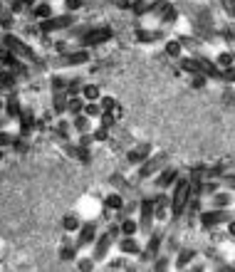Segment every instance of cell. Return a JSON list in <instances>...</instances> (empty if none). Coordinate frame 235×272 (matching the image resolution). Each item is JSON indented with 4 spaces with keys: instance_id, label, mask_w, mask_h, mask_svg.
<instances>
[{
    "instance_id": "cell-50",
    "label": "cell",
    "mask_w": 235,
    "mask_h": 272,
    "mask_svg": "<svg viewBox=\"0 0 235 272\" xmlns=\"http://www.w3.org/2000/svg\"><path fill=\"white\" fill-rule=\"evenodd\" d=\"M23 8H25V5H23V0H13V3H10V8H8V10H10V13H15V15H18V13H23Z\"/></svg>"
},
{
    "instance_id": "cell-26",
    "label": "cell",
    "mask_w": 235,
    "mask_h": 272,
    "mask_svg": "<svg viewBox=\"0 0 235 272\" xmlns=\"http://www.w3.org/2000/svg\"><path fill=\"white\" fill-rule=\"evenodd\" d=\"M164 52H166L171 60H178V57L183 55V42H181V37H171V40H166Z\"/></svg>"
},
{
    "instance_id": "cell-45",
    "label": "cell",
    "mask_w": 235,
    "mask_h": 272,
    "mask_svg": "<svg viewBox=\"0 0 235 272\" xmlns=\"http://www.w3.org/2000/svg\"><path fill=\"white\" fill-rule=\"evenodd\" d=\"M220 79H223V82H228V84H235V64L220 72Z\"/></svg>"
},
{
    "instance_id": "cell-34",
    "label": "cell",
    "mask_w": 235,
    "mask_h": 272,
    "mask_svg": "<svg viewBox=\"0 0 235 272\" xmlns=\"http://www.w3.org/2000/svg\"><path fill=\"white\" fill-rule=\"evenodd\" d=\"M99 107H102L104 112H114V109H119L117 97H112V94H102V97H99Z\"/></svg>"
},
{
    "instance_id": "cell-49",
    "label": "cell",
    "mask_w": 235,
    "mask_h": 272,
    "mask_svg": "<svg viewBox=\"0 0 235 272\" xmlns=\"http://www.w3.org/2000/svg\"><path fill=\"white\" fill-rule=\"evenodd\" d=\"M220 5H223V10H225L230 18H235V0H220Z\"/></svg>"
},
{
    "instance_id": "cell-7",
    "label": "cell",
    "mask_w": 235,
    "mask_h": 272,
    "mask_svg": "<svg viewBox=\"0 0 235 272\" xmlns=\"http://www.w3.org/2000/svg\"><path fill=\"white\" fill-rule=\"evenodd\" d=\"M0 64L3 67H8V69H13V72H18L20 77H25L28 74V67H25V60H20L13 50H8L5 45H0Z\"/></svg>"
},
{
    "instance_id": "cell-52",
    "label": "cell",
    "mask_w": 235,
    "mask_h": 272,
    "mask_svg": "<svg viewBox=\"0 0 235 272\" xmlns=\"http://www.w3.org/2000/svg\"><path fill=\"white\" fill-rule=\"evenodd\" d=\"M225 225H228V235H230V238H235V218H230Z\"/></svg>"
},
{
    "instance_id": "cell-9",
    "label": "cell",
    "mask_w": 235,
    "mask_h": 272,
    "mask_svg": "<svg viewBox=\"0 0 235 272\" xmlns=\"http://www.w3.org/2000/svg\"><path fill=\"white\" fill-rule=\"evenodd\" d=\"M94 240H97V220L89 218V220L82 223V228L77 230V245L87 247V245H94Z\"/></svg>"
},
{
    "instance_id": "cell-19",
    "label": "cell",
    "mask_w": 235,
    "mask_h": 272,
    "mask_svg": "<svg viewBox=\"0 0 235 272\" xmlns=\"http://www.w3.org/2000/svg\"><path fill=\"white\" fill-rule=\"evenodd\" d=\"M5 114H8L10 119H18V117L23 114V104H20L18 92H10V94H8V99H5Z\"/></svg>"
},
{
    "instance_id": "cell-8",
    "label": "cell",
    "mask_w": 235,
    "mask_h": 272,
    "mask_svg": "<svg viewBox=\"0 0 235 272\" xmlns=\"http://www.w3.org/2000/svg\"><path fill=\"white\" fill-rule=\"evenodd\" d=\"M114 242H117V240H114L109 233L97 235V240H94V250H92V257H94L97 262L107 260V255H109V250H112V245H114Z\"/></svg>"
},
{
    "instance_id": "cell-18",
    "label": "cell",
    "mask_w": 235,
    "mask_h": 272,
    "mask_svg": "<svg viewBox=\"0 0 235 272\" xmlns=\"http://www.w3.org/2000/svg\"><path fill=\"white\" fill-rule=\"evenodd\" d=\"M233 203H235L233 191H215V193L210 196V206H213V208H220V211H228V208H230Z\"/></svg>"
},
{
    "instance_id": "cell-24",
    "label": "cell",
    "mask_w": 235,
    "mask_h": 272,
    "mask_svg": "<svg viewBox=\"0 0 235 272\" xmlns=\"http://www.w3.org/2000/svg\"><path fill=\"white\" fill-rule=\"evenodd\" d=\"M67 99H69L67 92H52V112H55L57 117L67 114Z\"/></svg>"
},
{
    "instance_id": "cell-35",
    "label": "cell",
    "mask_w": 235,
    "mask_h": 272,
    "mask_svg": "<svg viewBox=\"0 0 235 272\" xmlns=\"http://www.w3.org/2000/svg\"><path fill=\"white\" fill-rule=\"evenodd\" d=\"M109 131H112V129H107V126L97 124V126L92 129V139H94V144H102V141H107V139H109Z\"/></svg>"
},
{
    "instance_id": "cell-12",
    "label": "cell",
    "mask_w": 235,
    "mask_h": 272,
    "mask_svg": "<svg viewBox=\"0 0 235 272\" xmlns=\"http://www.w3.org/2000/svg\"><path fill=\"white\" fill-rule=\"evenodd\" d=\"M151 153H153V146H151L148 141H144V144H136L134 149H129V153H126V161H129L131 166H141Z\"/></svg>"
},
{
    "instance_id": "cell-56",
    "label": "cell",
    "mask_w": 235,
    "mask_h": 272,
    "mask_svg": "<svg viewBox=\"0 0 235 272\" xmlns=\"http://www.w3.org/2000/svg\"><path fill=\"white\" fill-rule=\"evenodd\" d=\"M0 161H3V149H0Z\"/></svg>"
},
{
    "instance_id": "cell-27",
    "label": "cell",
    "mask_w": 235,
    "mask_h": 272,
    "mask_svg": "<svg viewBox=\"0 0 235 272\" xmlns=\"http://www.w3.org/2000/svg\"><path fill=\"white\" fill-rule=\"evenodd\" d=\"M55 131H57L59 141H69V139H72V134H74V126H72V121L59 119V117H57V126H55Z\"/></svg>"
},
{
    "instance_id": "cell-2",
    "label": "cell",
    "mask_w": 235,
    "mask_h": 272,
    "mask_svg": "<svg viewBox=\"0 0 235 272\" xmlns=\"http://www.w3.org/2000/svg\"><path fill=\"white\" fill-rule=\"evenodd\" d=\"M0 42L8 47V50H13L20 60H25V62H37V55H35V50L30 47L28 42L23 40V37H15L13 32H5L3 37H0Z\"/></svg>"
},
{
    "instance_id": "cell-54",
    "label": "cell",
    "mask_w": 235,
    "mask_h": 272,
    "mask_svg": "<svg viewBox=\"0 0 235 272\" xmlns=\"http://www.w3.org/2000/svg\"><path fill=\"white\" fill-rule=\"evenodd\" d=\"M37 3H40V0H23V5H25V8H32V5H37Z\"/></svg>"
},
{
    "instance_id": "cell-17",
    "label": "cell",
    "mask_w": 235,
    "mask_h": 272,
    "mask_svg": "<svg viewBox=\"0 0 235 272\" xmlns=\"http://www.w3.org/2000/svg\"><path fill=\"white\" fill-rule=\"evenodd\" d=\"M119 252L121 255H141V245H139V240H136V235H121L117 242Z\"/></svg>"
},
{
    "instance_id": "cell-33",
    "label": "cell",
    "mask_w": 235,
    "mask_h": 272,
    "mask_svg": "<svg viewBox=\"0 0 235 272\" xmlns=\"http://www.w3.org/2000/svg\"><path fill=\"white\" fill-rule=\"evenodd\" d=\"M13 28H15V13H10V10H3V13H0V30L13 32Z\"/></svg>"
},
{
    "instance_id": "cell-11",
    "label": "cell",
    "mask_w": 235,
    "mask_h": 272,
    "mask_svg": "<svg viewBox=\"0 0 235 272\" xmlns=\"http://www.w3.org/2000/svg\"><path fill=\"white\" fill-rule=\"evenodd\" d=\"M89 60H92V55H89L87 47H80V50H74V52H64V55H59V64H64V67L87 64Z\"/></svg>"
},
{
    "instance_id": "cell-3",
    "label": "cell",
    "mask_w": 235,
    "mask_h": 272,
    "mask_svg": "<svg viewBox=\"0 0 235 272\" xmlns=\"http://www.w3.org/2000/svg\"><path fill=\"white\" fill-rule=\"evenodd\" d=\"M112 37H114V30H112V28H92V30H87L80 37V45L89 50V47H99V45L109 42Z\"/></svg>"
},
{
    "instance_id": "cell-48",
    "label": "cell",
    "mask_w": 235,
    "mask_h": 272,
    "mask_svg": "<svg viewBox=\"0 0 235 272\" xmlns=\"http://www.w3.org/2000/svg\"><path fill=\"white\" fill-rule=\"evenodd\" d=\"M109 183L114 186V191H119V188H124V186H126V183H124V176H121V173H112V176H109Z\"/></svg>"
},
{
    "instance_id": "cell-1",
    "label": "cell",
    "mask_w": 235,
    "mask_h": 272,
    "mask_svg": "<svg viewBox=\"0 0 235 272\" xmlns=\"http://www.w3.org/2000/svg\"><path fill=\"white\" fill-rule=\"evenodd\" d=\"M191 178H181L178 176V181L174 183V188H171V213H174V218H181V215H186V208H188V201H191Z\"/></svg>"
},
{
    "instance_id": "cell-47",
    "label": "cell",
    "mask_w": 235,
    "mask_h": 272,
    "mask_svg": "<svg viewBox=\"0 0 235 272\" xmlns=\"http://www.w3.org/2000/svg\"><path fill=\"white\" fill-rule=\"evenodd\" d=\"M13 141H15V136L0 129V149H3V146H13Z\"/></svg>"
},
{
    "instance_id": "cell-32",
    "label": "cell",
    "mask_w": 235,
    "mask_h": 272,
    "mask_svg": "<svg viewBox=\"0 0 235 272\" xmlns=\"http://www.w3.org/2000/svg\"><path fill=\"white\" fill-rule=\"evenodd\" d=\"M82 97H85L87 102H99V97H102V89H99V84H94V82H89V84H82Z\"/></svg>"
},
{
    "instance_id": "cell-43",
    "label": "cell",
    "mask_w": 235,
    "mask_h": 272,
    "mask_svg": "<svg viewBox=\"0 0 235 272\" xmlns=\"http://www.w3.org/2000/svg\"><path fill=\"white\" fill-rule=\"evenodd\" d=\"M74 144H77V146H85V149H92V144H94V139H92V131H89V134H77Z\"/></svg>"
},
{
    "instance_id": "cell-16",
    "label": "cell",
    "mask_w": 235,
    "mask_h": 272,
    "mask_svg": "<svg viewBox=\"0 0 235 272\" xmlns=\"http://www.w3.org/2000/svg\"><path fill=\"white\" fill-rule=\"evenodd\" d=\"M124 206H126V198L121 196V191H112V193L104 196V201H102V208L109 213H121Z\"/></svg>"
},
{
    "instance_id": "cell-42",
    "label": "cell",
    "mask_w": 235,
    "mask_h": 272,
    "mask_svg": "<svg viewBox=\"0 0 235 272\" xmlns=\"http://www.w3.org/2000/svg\"><path fill=\"white\" fill-rule=\"evenodd\" d=\"M67 94H69V97H80V94H82V82H80V79H69V82H67Z\"/></svg>"
},
{
    "instance_id": "cell-15",
    "label": "cell",
    "mask_w": 235,
    "mask_h": 272,
    "mask_svg": "<svg viewBox=\"0 0 235 272\" xmlns=\"http://www.w3.org/2000/svg\"><path fill=\"white\" fill-rule=\"evenodd\" d=\"M37 126H40V121L35 119V114H32V112H23V114L18 117V134H20V136H25V139H28Z\"/></svg>"
},
{
    "instance_id": "cell-20",
    "label": "cell",
    "mask_w": 235,
    "mask_h": 272,
    "mask_svg": "<svg viewBox=\"0 0 235 272\" xmlns=\"http://www.w3.org/2000/svg\"><path fill=\"white\" fill-rule=\"evenodd\" d=\"M82 215L80 213H67L64 218H62V230L67 233V235H72V233H77L80 228H82Z\"/></svg>"
},
{
    "instance_id": "cell-41",
    "label": "cell",
    "mask_w": 235,
    "mask_h": 272,
    "mask_svg": "<svg viewBox=\"0 0 235 272\" xmlns=\"http://www.w3.org/2000/svg\"><path fill=\"white\" fill-rule=\"evenodd\" d=\"M171 267V260L166 255H156L153 257V270H169Z\"/></svg>"
},
{
    "instance_id": "cell-36",
    "label": "cell",
    "mask_w": 235,
    "mask_h": 272,
    "mask_svg": "<svg viewBox=\"0 0 235 272\" xmlns=\"http://www.w3.org/2000/svg\"><path fill=\"white\" fill-rule=\"evenodd\" d=\"M67 82H69V77L52 74V79H50V89L52 92H67Z\"/></svg>"
},
{
    "instance_id": "cell-4",
    "label": "cell",
    "mask_w": 235,
    "mask_h": 272,
    "mask_svg": "<svg viewBox=\"0 0 235 272\" xmlns=\"http://www.w3.org/2000/svg\"><path fill=\"white\" fill-rule=\"evenodd\" d=\"M164 166H166V153H151L146 161L139 166L136 176H139V181H146V178H151V176H156Z\"/></svg>"
},
{
    "instance_id": "cell-57",
    "label": "cell",
    "mask_w": 235,
    "mask_h": 272,
    "mask_svg": "<svg viewBox=\"0 0 235 272\" xmlns=\"http://www.w3.org/2000/svg\"><path fill=\"white\" fill-rule=\"evenodd\" d=\"M47 3H50V0H47Z\"/></svg>"
},
{
    "instance_id": "cell-55",
    "label": "cell",
    "mask_w": 235,
    "mask_h": 272,
    "mask_svg": "<svg viewBox=\"0 0 235 272\" xmlns=\"http://www.w3.org/2000/svg\"><path fill=\"white\" fill-rule=\"evenodd\" d=\"M0 112H5V99L0 97Z\"/></svg>"
},
{
    "instance_id": "cell-51",
    "label": "cell",
    "mask_w": 235,
    "mask_h": 272,
    "mask_svg": "<svg viewBox=\"0 0 235 272\" xmlns=\"http://www.w3.org/2000/svg\"><path fill=\"white\" fill-rule=\"evenodd\" d=\"M223 181L228 183V188H230V191H235V173H225V176H223Z\"/></svg>"
},
{
    "instance_id": "cell-37",
    "label": "cell",
    "mask_w": 235,
    "mask_h": 272,
    "mask_svg": "<svg viewBox=\"0 0 235 272\" xmlns=\"http://www.w3.org/2000/svg\"><path fill=\"white\" fill-rule=\"evenodd\" d=\"M159 20H161V25H176V23H178V10L171 5V8H169V10L159 18Z\"/></svg>"
},
{
    "instance_id": "cell-14",
    "label": "cell",
    "mask_w": 235,
    "mask_h": 272,
    "mask_svg": "<svg viewBox=\"0 0 235 272\" xmlns=\"http://www.w3.org/2000/svg\"><path fill=\"white\" fill-rule=\"evenodd\" d=\"M134 37L139 40V42H144V45H151V42H161L164 37H166V30L164 28H136L134 30Z\"/></svg>"
},
{
    "instance_id": "cell-31",
    "label": "cell",
    "mask_w": 235,
    "mask_h": 272,
    "mask_svg": "<svg viewBox=\"0 0 235 272\" xmlns=\"http://www.w3.org/2000/svg\"><path fill=\"white\" fill-rule=\"evenodd\" d=\"M215 64L220 67V69H228V67H233L235 64V52H230V50H223V52H218L215 55Z\"/></svg>"
},
{
    "instance_id": "cell-10",
    "label": "cell",
    "mask_w": 235,
    "mask_h": 272,
    "mask_svg": "<svg viewBox=\"0 0 235 272\" xmlns=\"http://www.w3.org/2000/svg\"><path fill=\"white\" fill-rule=\"evenodd\" d=\"M161 245H164V235H161V233H148V240H146V245L141 247L139 260H153V257L161 252Z\"/></svg>"
},
{
    "instance_id": "cell-5",
    "label": "cell",
    "mask_w": 235,
    "mask_h": 272,
    "mask_svg": "<svg viewBox=\"0 0 235 272\" xmlns=\"http://www.w3.org/2000/svg\"><path fill=\"white\" fill-rule=\"evenodd\" d=\"M228 220H230V213L220 211V208H210V211L198 213V223H201L203 230H213V228H218L220 223H228Z\"/></svg>"
},
{
    "instance_id": "cell-44",
    "label": "cell",
    "mask_w": 235,
    "mask_h": 272,
    "mask_svg": "<svg viewBox=\"0 0 235 272\" xmlns=\"http://www.w3.org/2000/svg\"><path fill=\"white\" fill-rule=\"evenodd\" d=\"M77 267H80V270H94V267H97V260H94V257H92V255H89V257H82V260H77Z\"/></svg>"
},
{
    "instance_id": "cell-30",
    "label": "cell",
    "mask_w": 235,
    "mask_h": 272,
    "mask_svg": "<svg viewBox=\"0 0 235 272\" xmlns=\"http://www.w3.org/2000/svg\"><path fill=\"white\" fill-rule=\"evenodd\" d=\"M52 20H55V28H57V30H67V28H74V23H77L74 13H64V15H55Z\"/></svg>"
},
{
    "instance_id": "cell-25",
    "label": "cell",
    "mask_w": 235,
    "mask_h": 272,
    "mask_svg": "<svg viewBox=\"0 0 235 272\" xmlns=\"http://www.w3.org/2000/svg\"><path fill=\"white\" fill-rule=\"evenodd\" d=\"M92 121L87 114L82 112V114H77V117H72V126H74V134H89L94 126H92Z\"/></svg>"
},
{
    "instance_id": "cell-39",
    "label": "cell",
    "mask_w": 235,
    "mask_h": 272,
    "mask_svg": "<svg viewBox=\"0 0 235 272\" xmlns=\"http://www.w3.org/2000/svg\"><path fill=\"white\" fill-rule=\"evenodd\" d=\"M208 84V77L203 74V72H196V74H191V87L193 89H203Z\"/></svg>"
},
{
    "instance_id": "cell-28",
    "label": "cell",
    "mask_w": 235,
    "mask_h": 272,
    "mask_svg": "<svg viewBox=\"0 0 235 272\" xmlns=\"http://www.w3.org/2000/svg\"><path fill=\"white\" fill-rule=\"evenodd\" d=\"M85 104H87V99L80 94V97H69L67 99V114H72V117H77V114H82L85 112Z\"/></svg>"
},
{
    "instance_id": "cell-29",
    "label": "cell",
    "mask_w": 235,
    "mask_h": 272,
    "mask_svg": "<svg viewBox=\"0 0 235 272\" xmlns=\"http://www.w3.org/2000/svg\"><path fill=\"white\" fill-rule=\"evenodd\" d=\"M196 257H198V255H196V250H191V247H183V250L178 252V257H176V267H178V270L188 267V265H191Z\"/></svg>"
},
{
    "instance_id": "cell-46",
    "label": "cell",
    "mask_w": 235,
    "mask_h": 272,
    "mask_svg": "<svg viewBox=\"0 0 235 272\" xmlns=\"http://www.w3.org/2000/svg\"><path fill=\"white\" fill-rule=\"evenodd\" d=\"M82 5H85V0H64V10L67 13H77Z\"/></svg>"
},
{
    "instance_id": "cell-6",
    "label": "cell",
    "mask_w": 235,
    "mask_h": 272,
    "mask_svg": "<svg viewBox=\"0 0 235 272\" xmlns=\"http://www.w3.org/2000/svg\"><path fill=\"white\" fill-rule=\"evenodd\" d=\"M153 213H156V198H141L139 201V228L144 233H151V225L156 223Z\"/></svg>"
},
{
    "instance_id": "cell-53",
    "label": "cell",
    "mask_w": 235,
    "mask_h": 272,
    "mask_svg": "<svg viewBox=\"0 0 235 272\" xmlns=\"http://www.w3.org/2000/svg\"><path fill=\"white\" fill-rule=\"evenodd\" d=\"M124 267V262L121 260H114V262H109V270H121Z\"/></svg>"
},
{
    "instance_id": "cell-22",
    "label": "cell",
    "mask_w": 235,
    "mask_h": 272,
    "mask_svg": "<svg viewBox=\"0 0 235 272\" xmlns=\"http://www.w3.org/2000/svg\"><path fill=\"white\" fill-rule=\"evenodd\" d=\"M119 228H121V235H136L141 228H139V220L134 215H119Z\"/></svg>"
},
{
    "instance_id": "cell-21",
    "label": "cell",
    "mask_w": 235,
    "mask_h": 272,
    "mask_svg": "<svg viewBox=\"0 0 235 272\" xmlns=\"http://www.w3.org/2000/svg\"><path fill=\"white\" fill-rule=\"evenodd\" d=\"M32 18L40 23V20H50V18H55V10H52V5L47 3V0H40L37 5H32Z\"/></svg>"
},
{
    "instance_id": "cell-23",
    "label": "cell",
    "mask_w": 235,
    "mask_h": 272,
    "mask_svg": "<svg viewBox=\"0 0 235 272\" xmlns=\"http://www.w3.org/2000/svg\"><path fill=\"white\" fill-rule=\"evenodd\" d=\"M15 87H18V72H13V69H3L0 72V89L5 92H15Z\"/></svg>"
},
{
    "instance_id": "cell-13",
    "label": "cell",
    "mask_w": 235,
    "mask_h": 272,
    "mask_svg": "<svg viewBox=\"0 0 235 272\" xmlns=\"http://www.w3.org/2000/svg\"><path fill=\"white\" fill-rule=\"evenodd\" d=\"M176 181H178V168L176 166H164V168L156 173V188H159V191L174 188V183Z\"/></svg>"
},
{
    "instance_id": "cell-40",
    "label": "cell",
    "mask_w": 235,
    "mask_h": 272,
    "mask_svg": "<svg viewBox=\"0 0 235 272\" xmlns=\"http://www.w3.org/2000/svg\"><path fill=\"white\" fill-rule=\"evenodd\" d=\"M74 158H77L80 163L89 166V163H92V151H89V149H85V146H77V151H74Z\"/></svg>"
},
{
    "instance_id": "cell-38",
    "label": "cell",
    "mask_w": 235,
    "mask_h": 272,
    "mask_svg": "<svg viewBox=\"0 0 235 272\" xmlns=\"http://www.w3.org/2000/svg\"><path fill=\"white\" fill-rule=\"evenodd\" d=\"M102 112H104V109L99 107V102H87V104H85V114H87L89 119H99Z\"/></svg>"
}]
</instances>
